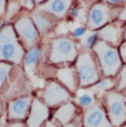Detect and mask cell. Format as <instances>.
<instances>
[{
	"label": "cell",
	"mask_w": 126,
	"mask_h": 127,
	"mask_svg": "<svg viewBox=\"0 0 126 127\" xmlns=\"http://www.w3.org/2000/svg\"><path fill=\"white\" fill-rule=\"evenodd\" d=\"M10 127H25L21 123H14V124H11Z\"/></svg>",
	"instance_id": "31"
},
{
	"label": "cell",
	"mask_w": 126,
	"mask_h": 127,
	"mask_svg": "<svg viewBox=\"0 0 126 127\" xmlns=\"http://www.w3.org/2000/svg\"><path fill=\"white\" fill-rule=\"evenodd\" d=\"M124 127H126V126H124Z\"/></svg>",
	"instance_id": "37"
},
{
	"label": "cell",
	"mask_w": 126,
	"mask_h": 127,
	"mask_svg": "<svg viewBox=\"0 0 126 127\" xmlns=\"http://www.w3.org/2000/svg\"><path fill=\"white\" fill-rule=\"evenodd\" d=\"M44 127H57V126H55L53 123H51V122H49V123H47V125H45Z\"/></svg>",
	"instance_id": "32"
},
{
	"label": "cell",
	"mask_w": 126,
	"mask_h": 127,
	"mask_svg": "<svg viewBox=\"0 0 126 127\" xmlns=\"http://www.w3.org/2000/svg\"><path fill=\"white\" fill-rule=\"evenodd\" d=\"M76 71L81 86H88L98 80L96 63L92 54H90L89 52L82 53L76 61Z\"/></svg>",
	"instance_id": "4"
},
{
	"label": "cell",
	"mask_w": 126,
	"mask_h": 127,
	"mask_svg": "<svg viewBox=\"0 0 126 127\" xmlns=\"http://www.w3.org/2000/svg\"><path fill=\"white\" fill-rule=\"evenodd\" d=\"M97 35L106 43H112V44H117L120 42L121 38V29L118 26L113 23H110L107 26H104L103 28L98 31Z\"/></svg>",
	"instance_id": "13"
},
{
	"label": "cell",
	"mask_w": 126,
	"mask_h": 127,
	"mask_svg": "<svg viewBox=\"0 0 126 127\" xmlns=\"http://www.w3.org/2000/svg\"><path fill=\"white\" fill-rule=\"evenodd\" d=\"M11 71V65L8 63L0 62V87L4 84L8 79V75Z\"/></svg>",
	"instance_id": "19"
},
{
	"label": "cell",
	"mask_w": 126,
	"mask_h": 127,
	"mask_svg": "<svg viewBox=\"0 0 126 127\" xmlns=\"http://www.w3.org/2000/svg\"><path fill=\"white\" fill-rule=\"evenodd\" d=\"M76 48L75 43L66 36L57 38L52 41L50 59L53 63L70 62L75 60Z\"/></svg>",
	"instance_id": "3"
},
{
	"label": "cell",
	"mask_w": 126,
	"mask_h": 127,
	"mask_svg": "<svg viewBox=\"0 0 126 127\" xmlns=\"http://www.w3.org/2000/svg\"><path fill=\"white\" fill-rule=\"evenodd\" d=\"M96 42H97V34H95V33H90L83 39V44L86 48H92L95 45Z\"/></svg>",
	"instance_id": "21"
},
{
	"label": "cell",
	"mask_w": 126,
	"mask_h": 127,
	"mask_svg": "<svg viewBox=\"0 0 126 127\" xmlns=\"http://www.w3.org/2000/svg\"><path fill=\"white\" fill-rule=\"evenodd\" d=\"M35 2H42V1H44V0H34Z\"/></svg>",
	"instance_id": "34"
},
{
	"label": "cell",
	"mask_w": 126,
	"mask_h": 127,
	"mask_svg": "<svg viewBox=\"0 0 126 127\" xmlns=\"http://www.w3.org/2000/svg\"><path fill=\"white\" fill-rule=\"evenodd\" d=\"M105 2L107 3H111V4H121L125 1V0H104Z\"/></svg>",
	"instance_id": "29"
},
{
	"label": "cell",
	"mask_w": 126,
	"mask_h": 127,
	"mask_svg": "<svg viewBox=\"0 0 126 127\" xmlns=\"http://www.w3.org/2000/svg\"><path fill=\"white\" fill-rule=\"evenodd\" d=\"M31 104V97H23L10 102L8 106L9 119H23L28 114Z\"/></svg>",
	"instance_id": "11"
},
{
	"label": "cell",
	"mask_w": 126,
	"mask_h": 127,
	"mask_svg": "<svg viewBox=\"0 0 126 127\" xmlns=\"http://www.w3.org/2000/svg\"><path fill=\"white\" fill-rule=\"evenodd\" d=\"M43 99L50 106H55L70 99V94L58 83H49L43 92Z\"/></svg>",
	"instance_id": "8"
},
{
	"label": "cell",
	"mask_w": 126,
	"mask_h": 127,
	"mask_svg": "<svg viewBox=\"0 0 126 127\" xmlns=\"http://www.w3.org/2000/svg\"><path fill=\"white\" fill-rule=\"evenodd\" d=\"M65 127H77V126L74 125V124H70V125H67V126H65Z\"/></svg>",
	"instance_id": "33"
},
{
	"label": "cell",
	"mask_w": 126,
	"mask_h": 127,
	"mask_svg": "<svg viewBox=\"0 0 126 127\" xmlns=\"http://www.w3.org/2000/svg\"><path fill=\"white\" fill-rule=\"evenodd\" d=\"M0 112H1V103H0Z\"/></svg>",
	"instance_id": "36"
},
{
	"label": "cell",
	"mask_w": 126,
	"mask_h": 127,
	"mask_svg": "<svg viewBox=\"0 0 126 127\" xmlns=\"http://www.w3.org/2000/svg\"><path fill=\"white\" fill-rule=\"evenodd\" d=\"M111 87H112V81L111 80H103V81H100L94 85V90L100 92L106 91V90L111 89Z\"/></svg>",
	"instance_id": "20"
},
{
	"label": "cell",
	"mask_w": 126,
	"mask_h": 127,
	"mask_svg": "<svg viewBox=\"0 0 126 127\" xmlns=\"http://www.w3.org/2000/svg\"><path fill=\"white\" fill-rule=\"evenodd\" d=\"M49 116V109L40 101L34 99L31 104V112L28 118V127H40Z\"/></svg>",
	"instance_id": "10"
},
{
	"label": "cell",
	"mask_w": 126,
	"mask_h": 127,
	"mask_svg": "<svg viewBox=\"0 0 126 127\" xmlns=\"http://www.w3.org/2000/svg\"><path fill=\"white\" fill-rule=\"evenodd\" d=\"M6 11V0H0V17Z\"/></svg>",
	"instance_id": "27"
},
{
	"label": "cell",
	"mask_w": 126,
	"mask_h": 127,
	"mask_svg": "<svg viewBox=\"0 0 126 127\" xmlns=\"http://www.w3.org/2000/svg\"><path fill=\"white\" fill-rule=\"evenodd\" d=\"M94 51L98 57L104 74L106 76L116 74L121 67V58L117 50L104 41H97L94 45Z\"/></svg>",
	"instance_id": "2"
},
{
	"label": "cell",
	"mask_w": 126,
	"mask_h": 127,
	"mask_svg": "<svg viewBox=\"0 0 126 127\" xmlns=\"http://www.w3.org/2000/svg\"><path fill=\"white\" fill-rule=\"evenodd\" d=\"M75 113V107L72 103H65L57 111L54 117L61 124H67L72 119Z\"/></svg>",
	"instance_id": "17"
},
{
	"label": "cell",
	"mask_w": 126,
	"mask_h": 127,
	"mask_svg": "<svg viewBox=\"0 0 126 127\" xmlns=\"http://www.w3.org/2000/svg\"><path fill=\"white\" fill-rule=\"evenodd\" d=\"M41 58V49L40 46L34 45L28 51V53L25 55V67L28 71V73H31L34 69Z\"/></svg>",
	"instance_id": "16"
},
{
	"label": "cell",
	"mask_w": 126,
	"mask_h": 127,
	"mask_svg": "<svg viewBox=\"0 0 126 127\" xmlns=\"http://www.w3.org/2000/svg\"><path fill=\"white\" fill-rule=\"evenodd\" d=\"M32 21L40 33H47L53 24L49 14H47V12L41 10L34 12L32 14Z\"/></svg>",
	"instance_id": "14"
},
{
	"label": "cell",
	"mask_w": 126,
	"mask_h": 127,
	"mask_svg": "<svg viewBox=\"0 0 126 127\" xmlns=\"http://www.w3.org/2000/svg\"><path fill=\"white\" fill-rule=\"evenodd\" d=\"M120 90H123L126 87V66L123 67L122 72L120 74Z\"/></svg>",
	"instance_id": "23"
},
{
	"label": "cell",
	"mask_w": 126,
	"mask_h": 127,
	"mask_svg": "<svg viewBox=\"0 0 126 127\" xmlns=\"http://www.w3.org/2000/svg\"><path fill=\"white\" fill-rule=\"evenodd\" d=\"M57 76L71 91H75L76 79H75V72H74V70H72L71 67H63V69L58 70Z\"/></svg>",
	"instance_id": "15"
},
{
	"label": "cell",
	"mask_w": 126,
	"mask_h": 127,
	"mask_svg": "<svg viewBox=\"0 0 126 127\" xmlns=\"http://www.w3.org/2000/svg\"><path fill=\"white\" fill-rule=\"evenodd\" d=\"M72 0H48L45 3L40 6L39 10L53 14L58 18H62L70 9Z\"/></svg>",
	"instance_id": "12"
},
{
	"label": "cell",
	"mask_w": 126,
	"mask_h": 127,
	"mask_svg": "<svg viewBox=\"0 0 126 127\" xmlns=\"http://www.w3.org/2000/svg\"><path fill=\"white\" fill-rule=\"evenodd\" d=\"M71 18H73V19H76V18H79L80 17V13H81V10H80L79 8H73L71 10Z\"/></svg>",
	"instance_id": "25"
},
{
	"label": "cell",
	"mask_w": 126,
	"mask_h": 127,
	"mask_svg": "<svg viewBox=\"0 0 126 127\" xmlns=\"http://www.w3.org/2000/svg\"><path fill=\"white\" fill-rule=\"evenodd\" d=\"M120 54H121V58L126 62V42L124 43V44H122V46H121Z\"/></svg>",
	"instance_id": "26"
},
{
	"label": "cell",
	"mask_w": 126,
	"mask_h": 127,
	"mask_svg": "<svg viewBox=\"0 0 126 127\" xmlns=\"http://www.w3.org/2000/svg\"><path fill=\"white\" fill-rule=\"evenodd\" d=\"M120 18H121V20H126V9L122 12V13H121Z\"/></svg>",
	"instance_id": "30"
},
{
	"label": "cell",
	"mask_w": 126,
	"mask_h": 127,
	"mask_svg": "<svg viewBox=\"0 0 126 127\" xmlns=\"http://www.w3.org/2000/svg\"><path fill=\"white\" fill-rule=\"evenodd\" d=\"M34 3H35L34 0H25V6L29 9H32L33 6H34Z\"/></svg>",
	"instance_id": "28"
},
{
	"label": "cell",
	"mask_w": 126,
	"mask_h": 127,
	"mask_svg": "<svg viewBox=\"0 0 126 127\" xmlns=\"http://www.w3.org/2000/svg\"><path fill=\"white\" fill-rule=\"evenodd\" d=\"M77 103L82 107H90L94 104V96L90 92H82L77 97Z\"/></svg>",
	"instance_id": "18"
},
{
	"label": "cell",
	"mask_w": 126,
	"mask_h": 127,
	"mask_svg": "<svg viewBox=\"0 0 126 127\" xmlns=\"http://www.w3.org/2000/svg\"><path fill=\"white\" fill-rule=\"evenodd\" d=\"M17 33L21 38L22 42L25 43L26 48H33L38 42L39 39V31L35 28L32 19L27 16H22L17 20L14 24Z\"/></svg>",
	"instance_id": "5"
},
{
	"label": "cell",
	"mask_w": 126,
	"mask_h": 127,
	"mask_svg": "<svg viewBox=\"0 0 126 127\" xmlns=\"http://www.w3.org/2000/svg\"><path fill=\"white\" fill-rule=\"evenodd\" d=\"M124 38L126 39V27H125V32H124Z\"/></svg>",
	"instance_id": "35"
},
{
	"label": "cell",
	"mask_w": 126,
	"mask_h": 127,
	"mask_svg": "<svg viewBox=\"0 0 126 127\" xmlns=\"http://www.w3.org/2000/svg\"><path fill=\"white\" fill-rule=\"evenodd\" d=\"M23 57L25 51L17 39L13 28L4 26L0 30V61L20 63Z\"/></svg>",
	"instance_id": "1"
},
{
	"label": "cell",
	"mask_w": 126,
	"mask_h": 127,
	"mask_svg": "<svg viewBox=\"0 0 126 127\" xmlns=\"http://www.w3.org/2000/svg\"><path fill=\"white\" fill-rule=\"evenodd\" d=\"M110 119L113 125L120 126L126 121L125 98L118 93H108L106 95Z\"/></svg>",
	"instance_id": "6"
},
{
	"label": "cell",
	"mask_w": 126,
	"mask_h": 127,
	"mask_svg": "<svg viewBox=\"0 0 126 127\" xmlns=\"http://www.w3.org/2000/svg\"><path fill=\"white\" fill-rule=\"evenodd\" d=\"M19 6H20V4H19L18 2H11V3L9 4V10L11 9V11H9V13L12 16L14 12H16V11L19 9Z\"/></svg>",
	"instance_id": "24"
},
{
	"label": "cell",
	"mask_w": 126,
	"mask_h": 127,
	"mask_svg": "<svg viewBox=\"0 0 126 127\" xmlns=\"http://www.w3.org/2000/svg\"><path fill=\"white\" fill-rule=\"evenodd\" d=\"M110 8L103 3H96L90 10L88 24L91 29L103 28L110 21Z\"/></svg>",
	"instance_id": "7"
},
{
	"label": "cell",
	"mask_w": 126,
	"mask_h": 127,
	"mask_svg": "<svg viewBox=\"0 0 126 127\" xmlns=\"http://www.w3.org/2000/svg\"><path fill=\"white\" fill-rule=\"evenodd\" d=\"M84 126L85 127H110L111 124L107 122L104 111L100 106L91 107L84 115Z\"/></svg>",
	"instance_id": "9"
},
{
	"label": "cell",
	"mask_w": 126,
	"mask_h": 127,
	"mask_svg": "<svg viewBox=\"0 0 126 127\" xmlns=\"http://www.w3.org/2000/svg\"><path fill=\"white\" fill-rule=\"evenodd\" d=\"M85 32H86V29L83 26H79L72 30V35L75 36V38H81V36L85 34Z\"/></svg>",
	"instance_id": "22"
}]
</instances>
